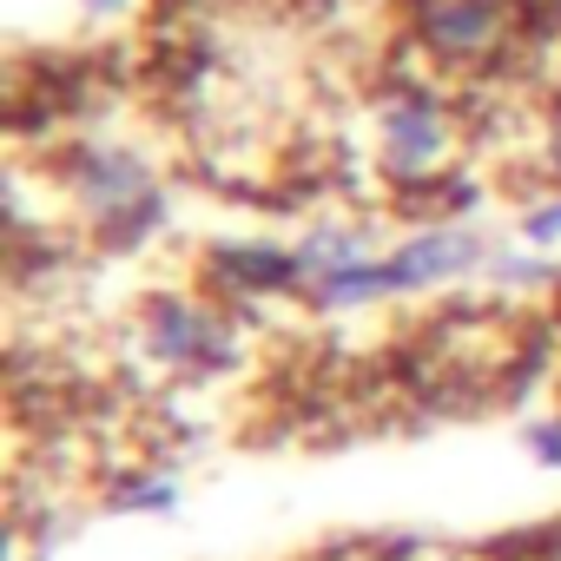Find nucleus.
<instances>
[{
  "instance_id": "f257e3e1",
  "label": "nucleus",
  "mask_w": 561,
  "mask_h": 561,
  "mask_svg": "<svg viewBox=\"0 0 561 561\" xmlns=\"http://www.w3.org/2000/svg\"><path fill=\"white\" fill-rule=\"evenodd\" d=\"M34 165L73 205V218L93 238V251H139L152 231H165L172 198L159 185V165L139 146H119V139H60Z\"/></svg>"
},
{
  "instance_id": "f03ea898",
  "label": "nucleus",
  "mask_w": 561,
  "mask_h": 561,
  "mask_svg": "<svg viewBox=\"0 0 561 561\" xmlns=\"http://www.w3.org/2000/svg\"><path fill=\"white\" fill-rule=\"evenodd\" d=\"M403 34L436 73L469 87H508L535 67V47L515 27V0H403Z\"/></svg>"
},
{
  "instance_id": "7ed1b4c3",
  "label": "nucleus",
  "mask_w": 561,
  "mask_h": 561,
  "mask_svg": "<svg viewBox=\"0 0 561 561\" xmlns=\"http://www.w3.org/2000/svg\"><path fill=\"white\" fill-rule=\"evenodd\" d=\"M133 351L159 377H225L244 357L238 311L198 291H146L133 311Z\"/></svg>"
},
{
  "instance_id": "20e7f679",
  "label": "nucleus",
  "mask_w": 561,
  "mask_h": 561,
  "mask_svg": "<svg viewBox=\"0 0 561 561\" xmlns=\"http://www.w3.org/2000/svg\"><path fill=\"white\" fill-rule=\"evenodd\" d=\"M462 106L443 87H403V93H377V179L390 192L430 185L443 172H456L462 159Z\"/></svg>"
},
{
  "instance_id": "39448f33",
  "label": "nucleus",
  "mask_w": 561,
  "mask_h": 561,
  "mask_svg": "<svg viewBox=\"0 0 561 561\" xmlns=\"http://www.w3.org/2000/svg\"><path fill=\"white\" fill-rule=\"evenodd\" d=\"M198 285L225 311H251L257 298H305V264H298V244L218 238L198 251Z\"/></svg>"
},
{
  "instance_id": "423d86ee",
  "label": "nucleus",
  "mask_w": 561,
  "mask_h": 561,
  "mask_svg": "<svg viewBox=\"0 0 561 561\" xmlns=\"http://www.w3.org/2000/svg\"><path fill=\"white\" fill-rule=\"evenodd\" d=\"M495 244L469 225H416L403 244H390L377 264H383V291L390 298H410V291H436L449 277H469V271H489Z\"/></svg>"
},
{
  "instance_id": "0eeeda50",
  "label": "nucleus",
  "mask_w": 561,
  "mask_h": 561,
  "mask_svg": "<svg viewBox=\"0 0 561 561\" xmlns=\"http://www.w3.org/2000/svg\"><path fill=\"white\" fill-rule=\"evenodd\" d=\"M364 257H377V225H370V218H357V225H331V218H318V225L298 238L305 291L324 285V277H337V271H351V264H364Z\"/></svg>"
},
{
  "instance_id": "6e6552de",
  "label": "nucleus",
  "mask_w": 561,
  "mask_h": 561,
  "mask_svg": "<svg viewBox=\"0 0 561 561\" xmlns=\"http://www.w3.org/2000/svg\"><path fill=\"white\" fill-rule=\"evenodd\" d=\"M106 502H113L119 515H172V508H179V482L159 476V469H146V476H133V482H113Z\"/></svg>"
},
{
  "instance_id": "1a4fd4ad",
  "label": "nucleus",
  "mask_w": 561,
  "mask_h": 561,
  "mask_svg": "<svg viewBox=\"0 0 561 561\" xmlns=\"http://www.w3.org/2000/svg\"><path fill=\"white\" fill-rule=\"evenodd\" d=\"M522 244H528V251L561 244V192H554V198H528V205H522Z\"/></svg>"
},
{
  "instance_id": "9d476101",
  "label": "nucleus",
  "mask_w": 561,
  "mask_h": 561,
  "mask_svg": "<svg viewBox=\"0 0 561 561\" xmlns=\"http://www.w3.org/2000/svg\"><path fill=\"white\" fill-rule=\"evenodd\" d=\"M522 443H528V456H535L541 469H561V416H535V423H522Z\"/></svg>"
},
{
  "instance_id": "9b49d317",
  "label": "nucleus",
  "mask_w": 561,
  "mask_h": 561,
  "mask_svg": "<svg viewBox=\"0 0 561 561\" xmlns=\"http://www.w3.org/2000/svg\"><path fill=\"white\" fill-rule=\"evenodd\" d=\"M80 8H87V14H126L133 0H80Z\"/></svg>"
},
{
  "instance_id": "f8f14e48",
  "label": "nucleus",
  "mask_w": 561,
  "mask_h": 561,
  "mask_svg": "<svg viewBox=\"0 0 561 561\" xmlns=\"http://www.w3.org/2000/svg\"><path fill=\"white\" fill-rule=\"evenodd\" d=\"M554 324H561V285H554Z\"/></svg>"
}]
</instances>
